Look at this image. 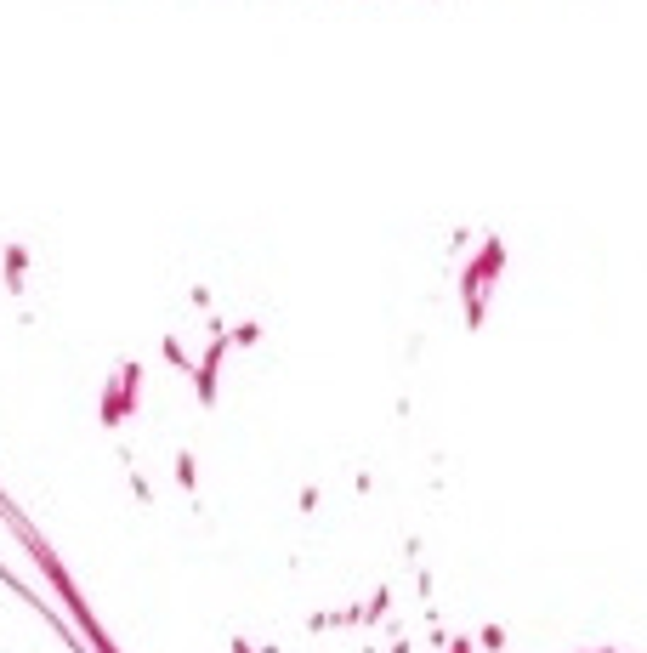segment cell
<instances>
[{"instance_id":"obj_1","label":"cell","mask_w":647,"mask_h":653,"mask_svg":"<svg viewBox=\"0 0 647 653\" xmlns=\"http://www.w3.org/2000/svg\"><path fill=\"white\" fill-rule=\"evenodd\" d=\"M477 642H483V653H506V631H500V625H483Z\"/></svg>"}]
</instances>
